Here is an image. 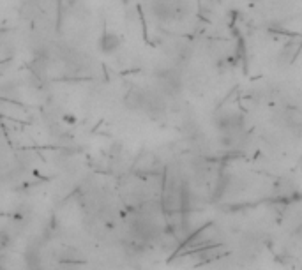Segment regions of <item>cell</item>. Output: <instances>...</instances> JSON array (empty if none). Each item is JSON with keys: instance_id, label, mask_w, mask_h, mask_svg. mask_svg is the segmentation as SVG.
Masks as SVG:
<instances>
[{"instance_id": "obj_1", "label": "cell", "mask_w": 302, "mask_h": 270, "mask_svg": "<svg viewBox=\"0 0 302 270\" xmlns=\"http://www.w3.org/2000/svg\"><path fill=\"white\" fill-rule=\"evenodd\" d=\"M121 45H122L121 37H119L115 32L101 34L99 41H97V46H99V50L105 53V55H112V53H115L119 48H121Z\"/></svg>"}]
</instances>
